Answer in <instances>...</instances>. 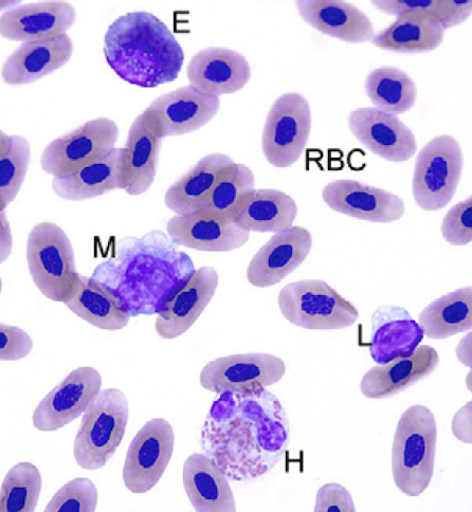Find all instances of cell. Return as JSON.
Listing matches in <instances>:
<instances>
[{
  "instance_id": "obj_33",
  "label": "cell",
  "mask_w": 472,
  "mask_h": 512,
  "mask_svg": "<svg viewBox=\"0 0 472 512\" xmlns=\"http://www.w3.org/2000/svg\"><path fill=\"white\" fill-rule=\"evenodd\" d=\"M366 94L375 108L393 115L411 111L417 99L415 82L401 69L384 66L372 70L366 79Z\"/></svg>"
},
{
  "instance_id": "obj_7",
  "label": "cell",
  "mask_w": 472,
  "mask_h": 512,
  "mask_svg": "<svg viewBox=\"0 0 472 512\" xmlns=\"http://www.w3.org/2000/svg\"><path fill=\"white\" fill-rule=\"evenodd\" d=\"M464 168L461 145L441 135L429 141L417 156L412 194L417 206L428 212L446 208L455 197Z\"/></svg>"
},
{
  "instance_id": "obj_17",
  "label": "cell",
  "mask_w": 472,
  "mask_h": 512,
  "mask_svg": "<svg viewBox=\"0 0 472 512\" xmlns=\"http://www.w3.org/2000/svg\"><path fill=\"white\" fill-rule=\"evenodd\" d=\"M167 233L175 245L204 252L238 250L250 239V232L231 218L202 209L173 216L167 224Z\"/></svg>"
},
{
  "instance_id": "obj_43",
  "label": "cell",
  "mask_w": 472,
  "mask_h": 512,
  "mask_svg": "<svg viewBox=\"0 0 472 512\" xmlns=\"http://www.w3.org/2000/svg\"><path fill=\"white\" fill-rule=\"evenodd\" d=\"M471 413V401H468L452 419L453 436L463 444H471L472 442Z\"/></svg>"
},
{
  "instance_id": "obj_39",
  "label": "cell",
  "mask_w": 472,
  "mask_h": 512,
  "mask_svg": "<svg viewBox=\"0 0 472 512\" xmlns=\"http://www.w3.org/2000/svg\"><path fill=\"white\" fill-rule=\"evenodd\" d=\"M33 340L23 328L0 324V360L20 361L33 350Z\"/></svg>"
},
{
  "instance_id": "obj_4",
  "label": "cell",
  "mask_w": 472,
  "mask_h": 512,
  "mask_svg": "<svg viewBox=\"0 0 472 512\" xmlns=\"http://www.w3.org/2000/svg\"><path fill=\"white\" fill-rule=\"evenodd\" d=\"M26 258L30 277L48 300L65 303L80 282L74 247L57 224L40 223L28 235Z\"/></svg>"
},
{
  "instance_id": "obj_46",
  "label": "cell",
  "mask_w": 472,
  "mask_h": 512,
  "mask_svg": "<svg viewBox=\"0 0 472 512\" xmlns=\"http://www.w3.org/2000/svg\"><path fill=\"white\" fill-rule=\"evenodd\" d=\"M467 387L469 390H471V371L469 372L468 376H467Z\"/></svg>"
},
{
  "instance_id": "obj_19",
  "label": "cell",
  "mask_w": 472,
  "mask_h": 512,
  "mask_svg": "<svg viewBox=\"0 0 472 512\" xmlns=\"http://www.w3.org/2000/svg\"><path fill=\"white\" fill-rule=\"evenodd\" d=\"M78 13L67 2H40L18 6L0 16V35L13 42H34L65 35Z\"/></svg>"
},
{
  "instance_id": "obj_11",
  "label": "cell",
  "mask_w": 472,
  "mask_h": 512,
  "mask_svg": "<svg viewBox=\"0 0 472 512\" xmlns=\"http://www.w3.org/2000/svg\"><path fill=\"white\" fill-rule=\"evenodd\" d=\"M119 135L118 124L110 118L88 120L46 146L41 168L52 177L74 172L115 149Z\"/></svg>"
},
{
  "instance_id": "obj_35",
  "label": "cell",
  "mask_w": 472,
  "mask_h": 512,
  "mask_svg": "<svg viewBox=\"0 0 472 512\" xmlns=\"http://www.w3.org/2000/svg\"><path fill=\"white\" fill-rule=\"evenodd\" d=\"M43 487L38 466L21 462L7 473L0 488V512H34Z\"/></svg>"
},
{
  "instance_id": "obj_45",
  "label": "cell",
  "mask_w": 472,
  "mask_h": 512,
  "mask_svg": "<svg viewBox=\"0 0 472 512\" xmlns=\"http://www.w3.org/2000/svg\"><path fill=\"white\" fill-rule=\"evenodd\" d=\"M456 355L466 368L472 367V340L471 333H468L459 343L456 350Z\"/></svg>"
},
{
  "instance_id": "obj_13",
  "label": "cell",
  "mask_w": 472,
  "mask_h": 512,
  "mask_svg": "<svg viewBox=\"0 0 472 512\" xmlns=\"http://www.w3.org/2000/svg\"><path fill=\"white\" fill-rule=\"evenodd\" d=\"M220 285L219 272L211 266L193 270L163 302L156 314L155 331L162 340H175L201 317Z\"/></svg>"
},
{
  "instance_id": "obj_15",
  "label": "cell",
  "mask_w": 472,
  "mask_h": 512,
  "mask_svg": "<svg viewBox=\"0 0 472 512\" xmlns=\"http://www.w3.org/2000/svg\"><path fill=\"white\" fill-rule=\"evenodd\" d=\"M322 199L333 211L369 223H394L406 213L401 197L354 179L330 182L322 191Z\"/></svg>"
},
{
  "instance_id": "obj_42",
  "label": "cell",
  "mask_w": 472,
  "mask_h": 512,
  "mask_svg": "<svg viewBox=\"0 0 472 512\" xmlns=\"http://www.w3.org/2000/svg\"><path fill=\"white\" fill-rule=\"evenodd\" d=\"M437 0H373L371 4L388 15L402 16L410 13L431 14Z\"/></svg>"
},
{
  "instance_id": "obj_25",
  "label": "cell",
  "mask_w": 472,
  "mask_h": 512,
  "mask_svg": "<svg viewBox=\"0 0 472 512\" xmlns=\"http://www.w3.org/2000/svg\"><path fill=\"white\" fill-rule=\"evenodd\" d=\"M296 7L302 20L331 38L350 44L373 40L370 18L354 5L341 0H299Z\"/></svg>"
},
{
  "instance_id": "obj_27",
  "label": "cell",
  "mask_w": 472,
  "mask_h": 512,
  "mask_svg": "<svg viewBox=\"0 0 472 512\" xmlns=\"http://www.w3.org/2000/svg\"><path fill=\"white\" fill-rule=\"evenodd\" d=\"M297 216L292 196L276 189H256L245 196L231 219L250 233L276 234L294 227Z\"/></svg>"
},
{
  "instance_id": "obj_41",
  "label": "cell",
  "mask_w": 472,
  "mask_h": 512,
  "mask_svg": "<svg viewBox=\"0 0 472 512\" xmlns=\"http://www.w3.org/2000/svg\"><path fill=\"white\" fill-rule=\"evenodd\" d=\"M471 10V0H437L431 15L448 30L467 22Z\"/></svg>"
},
{
  "instance_id": "obj_9",
  "label": "cell",
  "mask_w": 472,
  "mask_h": 512,
  "mask_svg": "<svg viewBox=\"0 0 472 512\" xmlns=\"http://www.w3.org/2000/svg\"><path fill=\"white\" fill-rule=\"evenodd\" d=\"M286 371V363L275 355H230L208 362L199 375V382L203 389L217 395H250L275 386Z\"/></svg>"
},
{
  "instance_id": "obj_3",
  "label": "cell",
  "mask_w": 472,
  "mask_h": 512,
  "mask_svg": "<svg viewBox=\"0 0 472 512\" xmlns=\"http://www.w3.org/2000/svg\"><path fill=\"white\" fill-rule=\"evenodd\" d=\"M438 424L426 406L408 408L398 420L392 447V473L405 496L423 495L434 475Z\"/></svg>"
},
{
  "instance_id": "obj_2",
  "label": "cell",
  "mask_w": 472,
  "mask_h": 512,
  "mask_svg": "<svg viewBox=\"0 0 472 512\" xmlns=\"http://www.w3.org/2000/svg\"><path fill=\"white\" fill-rule=\"evenodd\" d=\"M104 57L124 82L151 89L175 82L185 51L156 15L136 11L119 16L104 36Z\"/></svg>"
},
{
  "instance_id": "obj_10",
  "label": "cell",
  "mask_w": 472,
  "mask_h": 512,
  "mask_svg": "<svg viewBox=\"0 0 472 512\" xmlns=\"http://www.w3.org/2000/svg\"><path fill=\"white\" fill-rule=\"evenodd\" d=\"M175 448V433L167 419L156 417L139 430L127 450L123 483L134 495L151 491L169 467Z\"/></svg>"
},
{
  "instance_id": "obj_34",
  "label": "cell",
  "mask_w": 472,
  "mask_h": 512,
  "mask_svg": "<svg viewBox=\"0 0 472 512\" xmlns=\"http://www.w3.org/2000/svg\"><path fill=\"white\" fill-rule=\"evenodd\" d=\"M30 161L29 141L0 131V211H5L20 194Z\"/></svg>"
},
{
  "instance_id": "obj_23",
  "label": "cell",
  "mask_w": 472,
  "mask_h": 512,
  "mask_svg": "<svg viewBox=\"0 0 472 512\" xmlns=\"http://www.w3.org/2000/svg\"><path fill=\"white\" fill-rule=\"evenodd\" d=\"M439 364L440 355L434 347L419 346L408 357L369 370L361 379L360 391L373 400L389 398L430 376Z\"/></svg>"
},
{
  "instance_id": "obj_21",
  "label": "cell",
  "mask_w": 472,
  "mask_h": 512,
  "mask_svg": "<svg viewBox=\"0 0 472 512\" xmlns=\"http://www.w3.org/2000/svg\"><path fill=\"white\" fill-rule=\"evenodd\" d=\"M161 141L152 121L141 113L132 123L122 148L121 190L127 195H143L154 185Z\"/></svg>"
},
{
  "instance_id": "obj_44",
  "label": "cell",
  "mask_w": 472,
  "mask_h": 512,
  "mask_svg": "<svg viewBox=\"0 0 472 512\" xmlns=\"http://www.w3.org/2000/svg\"><path fill=\"white\" fill-rule=\"evenodd\" d=\"M13 249V234L9 218L5 211H0V263L9 260Z\"/></svg>"
},
{
  "instance_id": "obj_26",
  "label": "cell",
  "mask_w": 472,
  "mask_h": 512,
  "mask_svg": "<svg viewBox=\"0 0 472 512\" xmlns=\"http://www.w3.org/2000/svg\"><path fill=\"white\" fill-rule=\"evenodd\" d=\"M226 473L205 453L191 454L183 468L186 495L197 512H234L235 498Z\"/></svg>"
},
{
  "instance_id": "obj_18",
  "label": "cell",
  "mask_w": 472,
  "mask_h": 512,
  "mask_svg": "<svg viewBox=\"0 0 472 512\" xmlns=\"http://www.w3.org/2000/svg\"><path fill=\"white\" fill-rule=\"evenodd\" d=\"M353 136L376 156L390 162L409 161L417 152V142L410 128L397 116L375 107H362L351 113Z\"/></svg>"
},
{
  "instance_id": "obj_20",
  "label": "cell",
  "mask_w": 472,
  "mask_h": 512,
  "mask_svg": "<svg viewBox=\"0 0 472 512\" xmlns=\"http://www.w3.org/2000/svg\"><path fill=\"white\" fill-rule=\"evenodd\" d=\"M187 77L191 87L220 98L242 90L251 79V67L239 51L209 47L192 57Z\"/></svg>"
},
{
  "instance_id": "obj_38",
  "label": "cell",
  "mask_w": 472,
  "mask_h": 512,
  "mask_svg": "<svg viewBox=\"0 0 472 512\" xmlns=\"http://www.w3.org/2000/svg\"><path fill=\"white\" fill-rule=\"evenodd\" d=\"M441 232L446 243L467 246L472 241V198L467 197L445 215Z\"/></svg>"
},
{
  "instance_id": "obj_1",
  "label": "cell",
  "mask_w": 472,
  "mask_h": 512,
  "mask_svg": "<svg viewBox=\"0 0 472 512\" xmlns=\"http://www.w3.org/2000/svg\"><path fill=\"white\" fill-rule=\"evenodd\" d=\"M201 448L233 482L265 477L285 456L290 423L281 400L267 389L219 395L206 416Z\"/></svg>"
},
{
  "instance_id": "obj_30",
  "label": "cell",
  "mask_w": 472,
  "mask_h": 512,
  "mask_svg": "<svg viewBox=\"0 0 472 512\" xmlns=\"http://www.w3.org/2000/svg\"><path fill=\"white\" fill-rule=\"evenodd\" d=\"M234 160L226 154L213 153L203 157L167 190L166 207L176 215L197 210L212 191L216 181Z\"/></svg>"
},
{
  "instance_id": "obj_16",
  "label": "cell",
  "mask_w": 472,
  "mask_h": 512,
  "mask_svg": "<svg viewBox=\"0 0 472 512\" xmlns=\"http://www.w3.org/2000/svg\"><path fill=\"white\" fill-rule=\"evenodd\" d=\"M313 235L303 227L276 233L251 259L246 278L258 288L275 286L296 271L313 249Z\"/></svg>"
},
{
  "instance_id": "obj_22",
  "label": "cell",
  "mask_w": 472,
  "mask_h": 512,
  "mask_svg": "<svg viewBox=\"0 0 472 512\" xmlns=\"http://www.w3.org/2000/svg\"><path fill=\"white\" fill-rule=\"evenodd\" d=\"M75 46L68 34L47 40L23 43L6 60L2 78L13 87L29 85L64 67Z\"/></svg>"
},
{
  "instance_id": "obj_32",
  "label": "cell",
  "mask_w": 472,
  "mask_h": 512,
  "mask_svg": "<svg viewBox=\"0 0 472 512\" xmlns=\"http://www.w3.org/2000/svg\"><path fill=\"white\" fill-rule=\"evenodd\" d=\"M419 324L424 336L443 340L470 332L472 328V288L467 286L433 301L423 309Z\"/></svg>"
},
{
  "instance_id": "obj_31",
  "label": "cell",
  "mask_w": 472,
  "mask_h": 512,
  "mask_svg": "<svg viewBox=\"0 0 472 512\" xmlns=\"http://www.w3.org/2000/svg\"><path fill=\"white\" fill-rule=\"evenodd\" d=\"M446 30L428 13L398 16L383 31L374 35L373 45L396 53H423L438 49Z\"/></svg>"
},
{
  "instance_id": "obj_5",
  "label": "cell",
  "mask_w": 472,
  "mask_h": 512,
  "mask_svg": "<svg viewBox=\"0 0 472 512\" xmlns=\"http://www.w3.org/2000/svg\"><path fill=\"white\" fill-rule=\"evenodd\" d=\"M129 400L120 389L101 391L92 406L83 414L74 442V457L87 471L104 468L119 449L127 424Z\"/></svg>"
},
{
  "instance_id": "obj_40",
  "label": "cell",
  "mask_w": 472,
  "mask_h": 512,
  "mask_svg": "<svg viewBox=\"0 0 472 512\" xmlns=\"http://www.w3.org/2000/svg\"><path fill=\"white\" fill-rule=\"evenodd\" d=\"M315 512H356L351 492L341 484L328 483L319 488Z\"/></svg>"
},
{
  "instance_id": "obj_24",
  "label": "cell",
  "mask_w": 472,
  "mask_h": 512,
  "mask_svg": "<svg viewBox=\"0 0 472 512\" xmlns=\"http://www.w3.org/2000/svg\"><path fill=\"white\" fill-rule=\"evenodd\" d=\"M371 324L370 355L378 365L412 355L425 337L420 324L401 306L379 307Z\"/></svg>"
},
{
  "instance_id": "obj_12",
  "label": "cell",
  "mask_w": 472,
  "mask_h": 512,
  "mask_svg": "<svg viewBox=\"0 0 472 512\" xmlns=\"http://www.w3.org/2000/svg\"><path fill=\"white\" fill-rule=\"evenodd\" d=\"M102 376L93 367L70 372L35 408L32 425L41 432H56L81 417L99 397Z\"/></svg>"
},
{
  "instance_id": "obj_14",
  "label": "cell",
  "mask_w": 472,
  "mask_h": 512,
  "mask_svg": "<svg viewBox=\"0 0 472 512\" xmlns=\"http://www.w3.org/2000/svg\"><path fill=\"white\" fill-rule=\"evenodd\" d=\"M221 99L185 86L153 101L144 113L161 139L179 137L201 130L220 113Z\"/></svg>"
},
{
  "instance_id": "obj_29",
  "label": "cell",
  "mask_w": 472,
  "mask_h": 512,
  "mask_svg": "<svg viewBox=\"0 0 472 512\" xmlns=\"http://www.w3.org/2000/svg\"><path fill=\"white\" fill-rule=\"evenodd\" d=\"M64 304L76 317L102 331H121L132 318L115 292L94 277L81 276L74 295Z\"/></svg>"
},
{
  "instance_id": "obj_8",
  "label": "cell",
  "mask_w": 472,
  "mask_h": 512,
  "mask_svg": "<svg viewBox=\"0 0 472 512\" xmlns=\"http://www.w3.org/2000/svg\"><path fill=\"white\" fill-rule=\"evenodd\" d=\"M312 132V109L298 93H287L272 104L267 115L262 151L270 166L293 167L306 150Z\"/></svg>"
},
{
  "instance_id": "obj_37",
  "label": "cell",
  "mask_w": 472,
  "mask_h": 512,
  "mask_svg": "<svg viewBox=\"0 0 472 512\" xmlns=\"http://www.w3.org/2000/svg\"><path fill=\"white\" fill-rule=\"evenodd\" d=\"M99 493L92 480L77 478L63 485L45 508V512H95Z\"/></svg>"
},
{
  "instance_id": "obj_36",
  "label": "cell",
  "mask_w": 472,
  "mask_h": 512,
  "mask_svg": "<svg viewBox=\"0 0 472 512\" xmlns=\"http://www.w3.org/2000/svg\"><path fill=\"white\" fill-rule=\"evenodd\" d=\"M254 190H256V176L252 170L243 163L233 162L216 181L204 204L198 209L231 218L245 196Z\"/></svg>"
},
{
  "instance_id": "obj_28",
  "label": "cell",
  "mask_w": 472,
  "mask_h": 512,
  "mask_svg": "<svg viewBox=\"0 0 472 512\" xmlns=\"http://www.w3.org/2000/svg\"><path fill=\"white\" fill-rule=\"evenodd\" d=\"M122 148H115L66 175L53 177L52 190L69 201L95 199L121 190Z\"/></svg>"
},
{
  "instance_id": "obj_6",
  "label": "cell",
  "mask_w": 472,
  "mask_h": 512,
  "mask_svg": "<svg viewBox=\"0 0 472 512\" xmlns=\"http://www.w3.org/2000/svg\"><path fill=\"white\" fill-rule=\"evenodd\" d=\"M278 306L290 324L310 331H337L353 326L359 319L356 306L322 280L286 285L279 292Z\"/></svg>"
}]
</instances>
